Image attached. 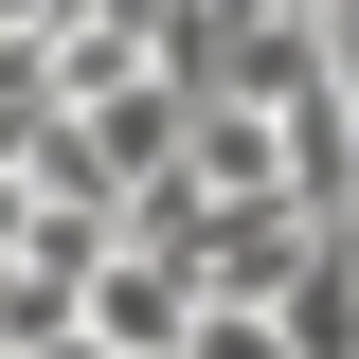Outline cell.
<instances>
[{
    "instance_id": "6da1fadb",
    "label": "cell",
    "mask_w": 359,
    "mask_h": 359,
    "mask_svg": "<svg viewBox=\"0 0 359 359\" xmlns=\"http://www.w3.org/2000/svg\"><path fill=\"white\" fill-rule=\"evenodd\" d=\"M72 341H90V359H180V341H198V269L144 252V233H108L90 287H72Z\"/></svg>"
},
{
    "instance_id": "7a4b0ae2",
    "label": "cell",
    "mask_w": 359,
    "mask_h": 359,
    "mask_svg": "<svg viewBox=\"0 0 359 359\" xmlns=\"http://www.w3.org/2000/svg\"><path fill=\"white\" fill-rule=\"evenodd\" d=\"M306 252H323L306 198H216V216H198V306H287Z\"/></svg>"
},
{
    "instance_id": "3957f363",
    "label": "cell",
    "mask_w": 359,
    "mask_h": 359,
    "mask_svg": "<svg viewBox=\"0 0 359 359\" xmlns=\"http://www.w3.org/2000/svg\"><path fill=\"white\" fill-rule=\"evenodd\" d=\"M72 126H90V162H108V198H144V180H180V126H198V108H180L162 72H126V90H90Z\"/></svg>"
},
{
    "instance_id": "277c9868",
    "label": "cell",
    "mask_w": 359,
    "mask_h": 359,
    "mask_svg": "<svg viewBox=\"0 0 359 359\" xmlns=\"http://www.w3.org/2000/svg\"><path fill=\"white\" fill-rule=\"evenodd\" d=\"M269 341H287V359H359V233H323V252L287 269V306H269Z\"/></svg>"
},
{
    "instance_id": "5b68a950",
    "label": "cell",
    "mask_w": 359,
    "mask_h": 359,
    "mask_svg": "<svg viewBox=\"0 0 359 359\" xmlns=\"http://www.w3.org/2000/svg\"><path fill=\"white\" fill-rule=\"evenodd\" d=\"M36 341H72V287L36 252H0V359H36Z\"/></svg>"
},
{
    "instance_id": "8992f818",
    "label": "cell",
    "mask_w": 359,
    "mask_h": 359,
    "mask_svg": "<svg viewBox=\"0 0 359 359\" xmlns=\"http://www.w3.org/2000/svg\"><path fill=\"white\" fill-rule=\"evenodd\" d=\"M180 359H287V341H269V306H198V341H180Z\"/></svg>"
},
{
    "instance_id": "52a82bcc",
    "label": "cell",
    "mask_w": 359,
    "mask_h": 359,
    "mask_svg": "<svg viewBox=\"0 0 359 359\" xmlns=\"http://www.w3.org/2000/svg\"><path fill=\"white\" fill-rule=\"evenodd\" d=\"M0 18H18V36H54V18H72V0H0Z\"/></svg>"
}]
</instances>
